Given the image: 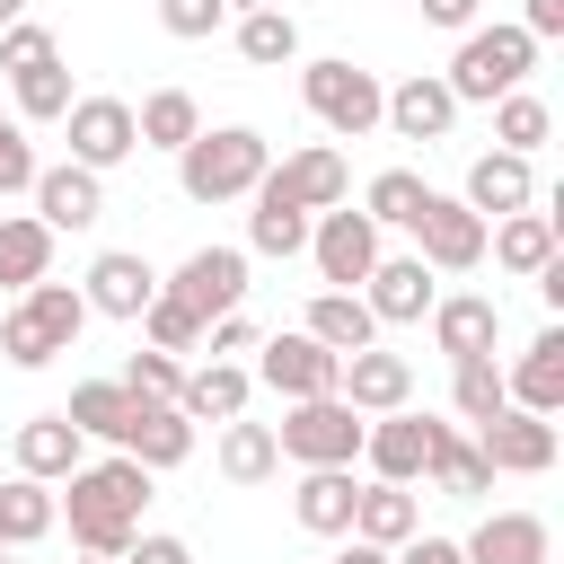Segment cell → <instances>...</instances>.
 Returning <instances> with one entry per match:
<instances>
[{
	"mask_svg": "<svg viewBox=\"0 0 564 564\" xmlns=\"http://www.w3.org/2000/svg\"><path fill=\"white\" fill-rule=\"evenodd\" d=\"M53 502H62V520H70V546H88V555H123V546L141 538V511H150V467L123 458V449L79 458V467L53 485Z\"/></svg>",
	"mask_w": 564,
	"mask_h": 564,
	"instance_id": "6da1fadb",
	"label": "cell"
},
{
	"mask_svg": "<svg viewBox=\"0 0 564 564\" xmlns=\"http://www.w3.org/2000/svg\"><path fill=\"white\" fill-rule=\"evenodd\" d=\"M264 167H273V150H264L256 123H203L176 150V194L185 203H247Z\"/></svg>",
	"mask_w": 564,
	"mask_h": 564,
	"instance_id": "7a4b0ae2",
	"label": "cell"
},
{
	"mask_svg": "<svg viewBox=\"0 0 564 564\" xmlns=\"http://www.w3.org/2000/svg\"><path fill=\"white\" fill-rule=\"evenodd\" d=\"M79 326H88V300H79V282H26L9 308H0V352H9V370H53L70 344H79Z\"/></svg>",
	"mask_w": 564,
	"mask_h": 564,
	"instance_id": "3957f363",
	"label": "cell"
},
{
	"mask_svg": "<svg viewBox=\"0 0 564 564\" xmlns=\"http://www.w3.org/2000/svg\"><path fill=\"white\" fill-rule=\"evenodd\" d=\"M529 70H538V35L511 18V26H467L441 79H449V97H458V106H494V97H511Z\"/></svg>",
	"mask_w": 564,
	"mask_h": 564,
	"instance_id": "277c9868",
	"label": "cell"
},
{
	"mask_svg": "<svg viewBox=\"0 0 564 564\" xmlns=\"http://www.w3.org/2000/svg\"><path fill=\"white\" fill-rule=\"evenodd\" d=\"M379 70H361V62H344V53H326V62H300V106L326 123V141H370L379 132Z\"/></svg>",
	"mask_w": 564,
	"mask_h": 564,
	"instance_id": "5b68a950",
	"label": "cell"
},
{
	"mask_svg": "<svg viewBox=\"0 0 564 564\" xmlns=\"http://www.w3.org/2000/svg\"><path fill=\"white\" fill-rule=\"evenodd\" d=\"M361 423L370 414H352L344 397H291V414L273 423V449L291 467H352L361 458Z\"/></svg>",
	"mask_w": 564,
	"mask_h": 564,
	"instance_id": "8992f818",
	"label": "cell"
},
{
	"mask_svg": "<svg viewBox=\"0 0 564 564\" xmlns=\"http://www.w3.org/2000/svg\"><path fill=\"white\" fill-rule=\"evenodd\" d=\"M300 256L317 264V282H326V291H361V273L379 264V220H370V212H352V203L308 212V247H300Z\"/></svg>",
	"mask_w": 564,
	"mask_h": 564,
	"instance_id": "52a82bcc",
	"label": "cell"
},
{
	"mask_svg": "<svg viewBox=\"0 0 564 564\" xmlns=\"http://www.w3.org/2000/svg\"><path fill=\"white\" fill-rule=\"evenodd\" d=\"M159 291H176V300L212 326L220 308H247V291H256V282H247V247H194L176 273H159Z\"/></svg>",
	"mask_w": 564,
	"mask_h": 564,
	"instance_id": "ba28073f",
	"label": "cell"
},
{
	"mask_svg": "<svg viewBox=\"0 0 564 564\" xmlns=\"http://www.w3.org/2000/svg\"><path fill=\"white\" fill-rule=\"evenodd\" d=\"M335 370H344V352H326L317 335H256V379L291 405V397H335Z\"/></svg>",
	"mask_w": 564,
	"mask_h": 564,
	"instance_id": "9c48e42d",
	"label": "cell"
},
{
	"mask_svg": "<svg viewBox=\"0 0 564 564\" xmlns=\"http://www.w3.org/2000/svg\"><path fill=\"white\" fill-rule=\"evenodd\" d=\"M467 432H476V449H485L494 476H546V467H555V414L502 405V414H485V423H467Z\"/></svg>",
	"mask_w": 564,
	"mask_h": 564,
	"instance_id": "30bf717a",
	"label": "cell"
},
{
	"mask_svg": "<svg viewBox=\"0 0 564 564\" xmlns=\"http://www.w3.org/2000/svg\"><path fill=\"white\" fill-rule=\"evenodd\" d=\"M414 256L432 273H476L485 264V212H467L458 194H432L423 220H414Z\"/></svg>",
	"mask_w": 564,
	"mask_h": 564,
	"instance_id": "8fae6325",
	"label": "cell"
},
{
	"mask_svg": "<svg viewBox=\"0 0 564 564\" xmlns=\"http://www.w3.org/2000/svg\"><path fill=\"white\" fill-rule=\"evenodd\" d=\"M432 300H441V273H432L423 256H388V247H379V264L361 273V308H370L379 326H423Z\"/></svg>",
	"mask_w": 564,
	"mask_h": 564,
	"instance_id": "7c38bea8",
	"label": "cell"
},
{
	"mask_svg": "<svg viewBox=\"0 0 564 564\" xmlns=\"http://www.w3.org/2000/svg\"><path fill=\"white\" fill-rule=\"evenodd\" d=\"M432 414H414V405H397V414H370L361 423V467L379 476V485H414L423 476V458H432Z\"/></svg>",
	"mask_w": 564,
	"mask_h": 564,
	"instance_id": "4fadbf2b",
	"label": "cell"
},
{
	"mask_svg": "<svg viewBox=\"0 0 564 564\" xmlns=\"http://www.w3.org/2000/svg\"><path fill=\"white\" fill-rule=\"evenodd\" d=\"M62 132H70V159L79 167H123L132 150H141V132H132V106L123 97H70V115H62Z\"/></svg>",
	"mask_w": 564,
	"mask_h": 564,
	"instance_id": "5bb4252c",
	"label": "cell"
},
{
	"mask_svg": "<svg viewBox=\"0 0 564 564\" xmlns=\"http://www.w3.org/2000/svg\"><path fill=\"white\" fill-rule=\"evenodd\" d=\"M26 194H35V220H44L53 238H62V229L79 238V229H97V220H106V176H97V167H79V159L35 167V185H26Z\"/></svg>",
	"mask_w": 564,
	"mask_h": 564,
	"instance_id": "9a60e30c",
	"label": "cell"
},
{
	"mask_svg": "<svg viewBox=\"0 0 564 564\" xmlns=\"http://www.w3.org/2000/svg\"><path fill=\"white\" fill-rule=\"evenodd\" d=\"M335 397H344L352 414H397V405H414V361L388 352V344H361V352H344Z\"/></svg>",
	"mask_w": 564,
	"mask_h": 564,
	"instance_id": "2e32d148",
	"label": "cell"
},
{
	"mask_svg": "<svg viewBox=\"0 0 564 564\" xmlns=\"http://www.w3.org/2000/svg\"><path fill=\"white\" fill-rule=\"evenodd\" d=\"M379 123H388L397 141H449L458 97H449V79H441V70H405V79L379 97Z\"/></svg>",
	"mask_w": 564,
	"mask_h": 564,
	"instance_id": "e0dca14e",
	"label": "cell"
},
{
	"mask_svg": "<svg viewBox=\"0 0 564 564\" xmlns=\"http://www.w3.org/2000/svg\"><path fill=\"white\" fill-rule=\"evenodd\" d=\"M79 300H88V317H123V326H132V317L159 300V273H150V256H132V247H106V256L88 264Z\"/></svg>",
	"mask_w": 564,
	"mask_h": 564,
	"instance_id": "ac0fdd59",
	"label": "cell"
},
{
	"mask_svg": "<svg viewBox=\"0 0 564 564\" xmlns=\"http://www.w3.org/2000/svg\"><path fill=\"white\" fill-rule=\"evenodd\" d=\"M123 458H141L150 476H167V467H185L194 458V423L176 414V397H132V423H123V441H115Z\"/></svg>",
	"mask_w": 564,
	"mask_h": 564,
	"instance_id": "d6986e66",
	"label": "cell"
},
{
	"mask_svg": "<svg viewBox=\"0 0 564 564\" xmlns=\"http://www.w3.org/2000/svg\"><path fill=\"white\" fill-rule=\"evenodd\" d=\"M458 203H467V212H485V220H502V212H529V203H538V167H529L520 150H476V159H467V185H458Z\"/></svg>",
	"mask_w": 564,
	"mask_h": 564,
	"instance_id": "ffe728a7",
	"label": "cell"
},
{
	"mask_svg": "<svg viewBox=\"0 0 564 564\" xmlns=\"http://www.w3.org/2000/svg\"><path fill=\"white\" fill-rule=\"evenodd\" d=\"M458 555H467V564H546V555H555V529H546L538 511H485V520L458 538Z\"/></svg>",
	"mask_w": 564,
	"mask_h": 564,
	"instance_id": "44dd1931",
	"label": "cell"
},
{
	"mask_svg": "<svg viewBox=\"0 0 564 564\" xmlns=\"http://www.w3.org/2000/svg\"><path fill=\"white\" fill-rule=\"evenodd\" d=\"M273 185H282L300 212H335V203H352V167H344V150H335V141L291 150V159L273 167Z\"/></svg>",
	"mask_w": 564,
	"mask_h": 564,
	"instance_id": "7402d4cb",
	"label": "cell"
},
{
	"mask_svg": "<svg viewBox=\"0 0 564 564\" xmlns=\"http://www.w3.org/2000/svg\"><path fill=\"white\" fill-rule=\"evenodd\" d=\"M9 449H18V476H35V485H62V476L88 458V441H79V423H70L62 405H53V414H26Z\"/></svg>",
	"mask_w": 564,
	"mask_h": 564,
	"instance_id": "603a6c76",
	"label": "cell"
},
{
	"mask_svg": "<svg viewBox=\"0 0 564 564\" xmlns=\"http://www.w3.org/2000/svg\"><path fill=\"white\" fill-rule=\"evenodd\" d=\"M423 317H432V344H441L449 361L494 352V335H502V300H485V291H449V300H432Z\"/></svg>",
	"mask_w": 564,
	"mask_h": 564,
	"instance_id": "cb8c5ba5",
	"label": "cell"
},
{
	"mask_svg": "<svg viewBox=\"0 0 564 564\" xmlns=\"http://www.w3.org/2000/svg\"><path fill=\"white\" fill-rule=\"evenodd\" d=\"M247 397H256L247 361H194L185 388H176V414L185 423H229V414H247Z\"/></svg>",
	"mask_w": 564,
	"mask_h": 564,
	"instance_id": "d4e9b609",
	"label": "cell"
},
{
	"mask_svg": "<svg viewBox=\"0 0 564 564\" xmlns=\"http://www.w3.org/2000/svg\"><path fill=\"white\" fill-rule=\"evenodd\" d=\"M423 485H432V494H449V502H485V494H494V467H485L476 432L441 423V432H432V458H423Z\"/></svg>",
	"mask_w": 564,
	"mask_h": 564,
	"instance_id": "484cf974",
	"label": "cell"
},
{
	"mask_svg": "<svg viewBox=\"0 0 564 564\" xmlns=\"http://www.w3.org/2000/svg\"><path fill=\"white\" fill-rule=\"evenodd\" d=\"M352 467H300V485H291V520L308 529V538H352Z\"/></svg>",
	"mask_w": 564,
	"mask_h": 564,
	"instance_id": "4316f807",
	"label": "cell"
},
{
	"mask_svg": "<svg viewBox=\"0 0 564 564\" xmlns=\"http://www.w3.org/2000/svg\"><path fill=\"white\" fill-rule=\"evenodd\" d=\"M308 247V212L273 185V167L256 176V194H247V256H300Z\"/></svg>",
	"mask_w": 564,
	"mask_h": 564,
	"instance_id": "83f0119b",
	"label": "cell"
},
{
	"mask_svg": "<svg viewBox=\"0 0 564 564\" xmlns=\"http://www.w3.org/2000/svg\"><path fill=\"white\" fill-rule=\"evenodd\" d=\"M555 238H564V229H555V212H538V203H529V212L485 220V256H494L502 273H520V282H529V273L555 256Z\"/></svg>",
	"mask_w": 564,
	"mask_h": 564,
	"instance_id": "f1b7e54d",
	"label": "cell"
},
{
	"mask_svg": "<svg viewBox=\"0 0 564 564\" xmlns=\"http://www.w3.org/2000/svg\"><path fill=\"white\" fill-rule=\"evenodd\" d=\"M502 388H511V405H529V414H564V326H546V335L502 370Z\"/></svg>",
	"mask_w": 564,
	"mask_h": 564,
	"instance_id": "f546056e",
	"label": "cell"
},
{
	"mask_svg": "<svg viewBox=\"0 0 564 564\" xmlns=\"http://www.w3.org/2000/svg\"><path fill=\"white\" fill-rule=\"evenodd\" d=\"M212 467H220L229 485H273V476H282L273 423H247V414H229V423H220V449H212Z\"/></svg>",
	"mask_w": 564,
	"mask_h": 564,
	"instance_id": "4dcf8cb0",
	"label": "cell"
},
{
	"mask_svg": "<svg viewBox=\"0 0 564 564\" xmlns=\"http://www.w3.org/2000/svg\"><path fill=\"white\" fill-rule=\"evenodd\" d=\"M414 529H423V502H414L405 485H379V476H370V485L352 494V538H370V546H405Z\"/></svg>",
	"mask_w": 564,
	"mask_h": 564,
	"instance_id": "1f68e13d",
	"label": "cell"
},
{
	"mask_svg": "<svg viewBox=\"0 0 564 564\" xmlns=\"http://www.w3.org/2000/svg\"><path fill=\"white\" fill-rule=\"evenodd\" d=\"M9 97H18L9 115H18L26 132H35V123H62L79 88H70V70H62V53H44V62H26V70H9Z\"/></svg>",
	"mask_w": 564,
	"mask_h": 564,
	"instance_id": "d6a6232c",
	"label": "cell"
},
{
	"mask_svg": "<svg viewBox=\"0 0 564 564\" xmlns=\"http://www.w3.org/2000/svg\"><path fill=\"white\" fill-rule=\"evenodd\" d=\"M132 132H141V150H185L194 132H203V106H194V88H150L141 106H132Z\"/></svg>",
	"mask_w": 564,
	"mask_h": 564,
	"instance_id": "836d02e7",
	"label": "cell"
},
{
	"mask_svg": "<svg viewBox=\"0 0 564 564\" xmlns=\"http://www.w3.org/2000/svg\"><path fill=\"white\" fill-rule=\"evenodd\" d=\"M300 335H317L326 352H361V344H379V317L361 308V291H317L308 317H300Z\"/></svg>",
	"mask_w": 564,
	"mask_h": 564,
	"instance_id": "e575fe53",
	"label": "cell"
},
{
	"mask_svg": "<svg viewBox=\"0 0 564 564\" xmlns=\"http://www.w3.org/2000/svg\"><path fill=\"white\" fill-rule=\"evenodd\" d=\"M62 529V502H53V485H35V476H9L0 485V546H35V538H53Z\"/></svg>",
	"mask_w": 564,
	"mask_h": 564,
	"instance_id": "d590c367",
	"label": "cell"
},
{
	"mask_svg": "<svg viewBox=\"0 0 564 564\" xmlns=\"http://www.w3.org/2000/svg\"><path fill=\"white\" fill-rule=\"evenodd\" d=\"M53 273V229L35 212H0V291H26Z\"/></svg>",
	"mask_w": 564,
	"mask_h": 564,
	"instance_id": "8d00e7d4",
	"label": "cell"
},
{
	"mask_svg": "<svg viewBox=\"0 0 564 564\" xmlns=\"http://www.w3.org/2000/svg\"><path fill=\"white\" fill-rule=\"evenodd\" d=\"M238 62H256V70H282V62H300V18H291L282 0H264V9H238Z\"/></svg>",
	"mask_w": 564,
	"mask_h": 564,
	"instance_id": "74e56055",
	"label": "cell"
},
{
	"mask_svg": "<svg viewBox=\"0 0 564 564\" xmlns=\"http://www.w3.org/2000/svg\"><path fill=\"white\" fill-rule=\"evenodd\" d=\"M62 414L79 423V441H106V449H115V441H123V423H132V388H123V379H79Z\"/></svg>",
	"mask_w": 564,
	"mask_h": 564,
	"instance_id": "f35d334b",
	"label": "cell"
},
{
	"mask_svg": "<svg viewBox=\"0 0 564 564\" xmlns=\"http://www.w3.org/2000/svg\"><path fill=\"white\" fill-rule=\"evenodd\" d=\"M502 405H511V388H502V361H494V352L449 361V414H458V423H485V414H502Z\"/></svg>",
	"mask_w": 564,
	"mask_h": 564,
	"instance_id": "ab89813d",
	"label": "cell"
},
{
	"mask_svg": "<svg viewBox=\"0 0 564 564\" xmlns=\"http://www.w3.org/2000/svg\"><path fill=\"white\" fill-rule=\"evenodd\" d=\"M423 203H432V185H423L414 167H379V176L361 185V212H370L379 229H414V220H423Z\"/></svg>",
	"mask_w": 564,
	"mask_h": 564,
	"instance_id": "60d3db41",
	"label": "cell"
},
{
	"mask_svg": "<svg viewBox=\"0 0 564 564\" xmlns=\"http://www.w3.org/2000/svg\"><path fill=\"white\" fill-rule=\"evenodd\" d=\"M555 132V106L546 97H529V88H511V97H494V150H520V159H538V141Z\"/></svg>",
	"mask_w": 564,
	"mask_h": 564,
	"instance_id": "b9f144b4",
	"label": "cell"
},
{
	"mask_svg": "<svg viewBox=\"0 0 564 564\" xmlns=\"http://www.w3.org/2000/svg\"><path fill=\"white\" fill-rule=\"evenodd\" d=\"M132 326H141V344H159V352H176V361H185V352H203V317H194L176 291H159Z\"/></svg>",
	"mask_w": 564,
	"mask_h": 564,
	"instance_id": "7bdbcfd3",
	"label": "cell"
},
{
	"mask_svg": "<svg viewBox=\"0 0 564 564\" xmlns=\"http://www.w3.org/2000/svg\"><path fill=\"white\" fill-rule=\"evenodd\" d=\"M35 167H44V159H35V132H26L18 115H0V203H9V194H26V185H35Z\"/></svg>",
	"mask_w": 564,
	"mask_h": 564,
	"instance_id": "ee69618b",
	"label": "cell"
},
{
	"mask_svg": "<svg viewBox=\"0 0 564 564\" xmlns=\"http://www.w3.org/2000/svg\"><path fill=\"white\" fill-rule=\"evenodd\" d=\"M123 388H132V397H176V388H185V361L159 352V344H141V352L123 361Z\"/></svg>",
	"mask_w": 564,
	"mask_h": 564,
	"instance_id": "f6af8a7d",
	"label": "cell"
},
{
	"mask_svg": "<svg viewBox=\"0 0 564 564\" xmlns=\"http://www.w3.org/2000/svg\"><path fill=\"white\" fill-rule=\"evenodd\" d=\"M220 18H229V0H159V26H167L176 44H203Z\"/></svg>",
	"mask_w": 564,
	"mask_h": 564,
	"instance_id": "bcb514c9",
	"label": "cell"
},
{
	"mask_svg": "<svg viewBox=\"0 0 564 564\" xmlns=\"http://www.w3.org/2000/svg\"><path fill=\"white\" fill-rule=\"evenodd\" d=\"M44 53H62V44H53V26H35V18L0 26V70H26V62H44Z\"/></svg>",
	"mask_w": 564,
	"mask_h": 564,
	"instance_id": "7dc6e473",
	"label": "cell"
},
{
	"mask_svg": "<svg viewBox=\"0 0 564 564\" xmlns=\"http://www.w3.org/2000/svg\"><path fill=\"white\" fill-rule=\"evenodd\" d=\"M203 352H212V361H238V352H256V317H247V308H220V317L203 326Z\"/></svg>",
	"mask_w": 564,
	"mask_h": 564,
	"instance_id": "c3c4849f",
	"label": "cell"
},
{
	"mask_svg": "<svg viewBox=\"0 0 564 564\" xmlns=\"http://www.w3.org/2000/svg\"><path fill=\"white\" fill-rule=\"evenodd\" d=\"M115 564H194V546H185L176 529H141V538H132Z\"/></svg>",
	"mask_w": 564,
	"mask_h": 564,
	"instance_id": "681fc988",
	"label": "cell"
},
{
	"mask_svg": "<svg viewBox=\"0 0 564 564\" xmlns=\"http://www.w3.org/2000/svg\"><path fill=\"white\" fill-rule=\"evenodd\" d=\"M388 564H467V555H458V538H432V529H414L405 546H388Z\"/></svg>",
	"mask_w": 564,
	"mask_h": 564,
	"instance_id": "f907efd6",
	"label": "cell"
},
{
	"mask_svg": "<svg viewBox=\"0 0 564 564\" xmlns=\"http://www.w3.org/2000/svg\"><path fill=\"white\" fill-rule=\"evenodd\" d=\"M476 9H485V0H423V18H432V26H449V35H467V26H476Z\"/></svg>",
	"mask_w": 564,
	"mask_h": 564,
	"instance_id": "816d5d0a",
	"label": "cell"
},
{
	"mask_svg": "<svg viewBox=\"0 0 564 564\" xmlns=\"http://www.w3.org/2000/svg\"><path fill=\"white\" fill-rule=\"evenodd\" d=\"M520 26H529L538 44H546V35H564V0H529V9H520Z\"/></svg>",
	"mask_w": 564,
	"mask_h": 564,
	"instance_id": "f5cc1de1",
	"label": "cell"
},
{
	"mask_svg": "<svg viewBox=\"0 0 564 564\" xmlns=\"http://www.w3.org/2000/svg\"><path fill=\"white\" fill-rule=\"evenodd\" d=\"M335 564H388V546H370V538H344V555Z\"/></svg>",
	"mask_w": 564,
	"mask_h": 564,
	"instance_id": "db71d44e",
	"label": "cell"
},
{
	"mask_svg": "<svg viewBox=\"0 0 564 564\" xmlns=\"http://www.w3.org/2000/svg\"><path fill=\"white\" fill-rule=\"evenodd\" d=\"M18 18H26V0H0V26H18Z\"/></svg>",
	"mask_w": 564,
	"mask_h": 564,
	"instance_id": "11a10c76",
	"label": "cell"
},
{
	"mask_svg": "<svg viewBox=\"0 0 564 564\" xmlns=\"http://www.w3.org/2000/svg\"><path fill=\"white\" fill-rule=\"evenodd\" d=\"M70 564H115V555H88V546H79V555H70Z\"/></svg>",
	"mask_w": 564,
	"mask_h": 564,
	"instance_id": "9f6ffc18",
	"label": "cell"
},
{
	"mask_svg": "<svg viewBox=\"0 0 564 564\" xmlns=\"http://www.w3.org/2000/svg\"><path fill=\"white\" fill-rule=\"evenodd\" d=\"M229 9H264V0H229Z\"/></svg>",
	"mask_w": 564,
	"mask_h": 564,
	"instance_id": "6f0895ef",
	"label": "cell"
},
{
	"mask_svg": "<svg viewBox=\"0 0 564 564\" xmlns=\"http://www.w3.org/2000/svg\"><path fill=\"white\" fill-rule=\"evenodd\" d=\"M0 564H18V546H0Z\"/></svg>",
	"mask_w": 564,
	"mask_h": 564,
	"instance_id": "680465c9",
	"label": "cell"
}]
</instances>
